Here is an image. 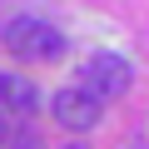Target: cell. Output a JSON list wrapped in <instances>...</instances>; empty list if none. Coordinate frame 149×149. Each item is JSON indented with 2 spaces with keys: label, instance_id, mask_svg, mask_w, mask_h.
<instances>
[{
  "label": "cell",
  "instance_id": "7",
  "mask_svg": "<svg viewBox=\"0 0 149 149\" xmlns=\"http://www.w3.org/2000/svg\"><path fill=\"white\" fill-rule=\"evenodd\" d=\"M70 149H80V144H70Z\"/></svg>",
  "mask_w": 149,
  "mask_h": 149
},
{
  "label": "cell",
  "instance_id": "3",
  "mask_svg": "<svg viewBox=\"0 0 149 149\" xmlns=\"http://www.w3.org/2000/svg\"><path fill=\"white\" fill-rule=\"evenodd\" d=\"M100 100L90 95V90H60L55 95V119L65 124V129H95L100 124Z\"/></svg>",
  "mask_w": 149,
  "mask_h": 149
},
{
  "label": "cell",
  "instance_id": "2",
  "mask_svg": "<svg viewBox=\"0 0 149 149\" xmlns=\"http://www.w3.org/2000/svg\"><path fill=\"white\" fill-rule=\"evenodd\" d=\"M129 80H134V70H129V60H119V55H95V60L85 65V90H90L95 100L124 95Z\"/></svg>",
  "mask_w": 149,
  "mask_h": 149
},
{
  "label": "cell",
  "instance_id": "4",
  "mask_svg": "<svg viewBox=\"0 0 149 149\" xmlns=\"http://www.w3.org/2000/svg\"><path fill=\"white\" fill-rule=\"evenodd\" d=\"M0 104H5V109H20V114H30V109L40 104V95H35V85L25 80V74H5V70H0Z\"/></svg>",
  "mask_w": 149,
  "mask_h": 149
},
{
  "label": "cell",
  "instance_id": "5",
  "mask_svg": "<svg viewBox=\"0 0 149 149\" xmlns=\"http://www.w3.org/2000/svg\"><path fill=\"white\" fill-rule=\"evenodd\" d=\"M10 149H45V144H40V134H30V129H25V134H15V139H10Z\"/></svg>",
  "mask_w": 149,
  "mask_h": 149
},
{
  "label": "cell",
  "instance_id": "1",
  "mask_svg": "<svg viewBox=\"0 0 149 149\" xmlns=\"http://www.w3.org/2000/svg\"><path fill=\"white\" fill-rule=\"evenodd\" d=\"M0 40H5V50L20 55V60H60V55H65V35H60L55 25L35 20V15H15V20H5Z\"/></svg>",
  "mask_w": 149,
  "mask_h": 149
},
{
  "label": "cell",
  "instance_id": "6",
  "mask_svg": "<svg viewBox=\"0 0 149 149\" xmlns=\"http://www.w3.org/2000/svg\"><path fill=\"white\" fill-rule=\"evenodd\" d=\"M0 144H5V119H0Z\"/></svg>",
  "mask_w": 149,
  "mask_h": 149
}]
</instances>
